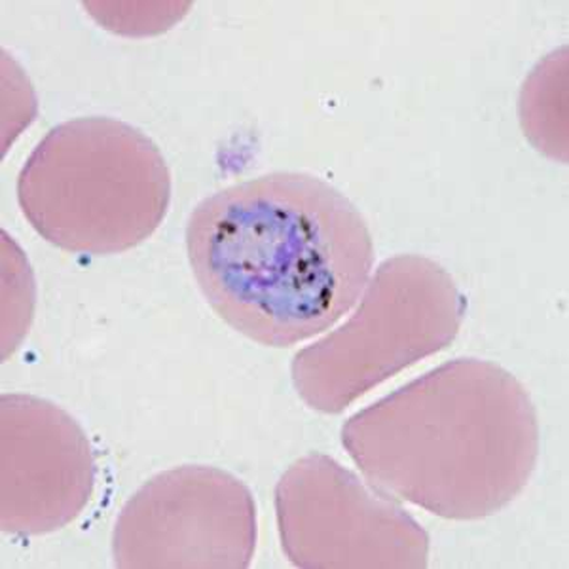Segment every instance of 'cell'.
<instances>
[{"label": "cell", "mask_w": 569, "mask_h": 569, "mask_svg": "<svg viewBox=\"0 0 569 569\" xmlns=\"http://www.w3.org/2000/svg\"><path fill=\"white\" fill-rule=\"evenodd\" d=\"M342 445L365 479L391 498L447 520H480L530 482L539 420L511 372L461 357L351 416Z\"/></svg>", "instance_id": "7a4b0ae2"}, {"label": "cell", "mask_w": 569, "mask_h": 569, "mask_svg": "<svg viewBox=\"0 0 569 569\" xmlns=\"http://www.w3.org/2000/svg\"><path fill=\"white\" fill-rule=\"evenodd\" d=\"M187 251L214 313L268 348H292L335 327L375 266L361 211L329 182L291 171L200 201L188 219Z\"/></svg>", "instance_id": "6da1fadb"}, {"label": "cell", "mask_w": 569, "mask_h": 569, "mask_svg": "<svg viewBox=\"0 0 569 569\" xmlns=\"http://www.w3.org/2000/svg\"><path fill=\"white\" fill-rule=\"evenodd\" d=\"M0 526L42 536L80 517L96 486V460L82 427L52 402L0 399Z\"/></svg>", "instance_id": "52a82bcc"}, {"label": "cell", "mask_w": 569, "mask_h": 569, "mask_svg": "<svg viewBox=\"0 0 569 569\" xmlns=\"http://www.w3.org/2000/svg\"><path fill=\"white\" fill-rule=\"evenodd\" d=\"M342 327L292 357L298 397L316 412L340 415L362 395L447 350L460 335L467 298L435 260H383Z\"/></svg>", "instance_id": "277c9868"}, {"label": "cell", "mask_w": 569, "mask_h": 569, "mask_svg": "<svg viewBox=\"0 0 569 569\" xmlns=\"http://www.w3.org/2000/svg\"><path fill=\"white\" fill-rule=\"evenodd\" d=\"M18 201L48 243L118 254L149 240L168 217L171 173L154 141L130 123L74 118L48 131L27 158Z\"/></svg>", "instance_id": "3957f363"}, {"label": "cell", "mask_w": 569, "mask_h": 569, "mask_svg": "<svg viewBox=\"0 0 569 569\" xmlns=\"http://www.w3.org/2000/svg\"><path fill=\"white\" fill-rule=\"evenodd\" d=\"M257 536V503L240 479L217 467H173L123 505L112 558L122 569H247Z\"/></svg>", "instance_id": "8992f818"}, {"label": "cell", "mask_w": 569, "mask_h": 569, "mask_svg": "<svg viewBox=\"0 0 569 569\" xmlns=\"http://www.w3.org/2000/svg\"><path fill=\"white\" fill-rule=\"evenodd\" d=\"M284 557L302 569H423L429 536L397 499L325 453L295 461L276 486Z\"/></svg>", "instance_id": "5b68a950"}]
</instances>
